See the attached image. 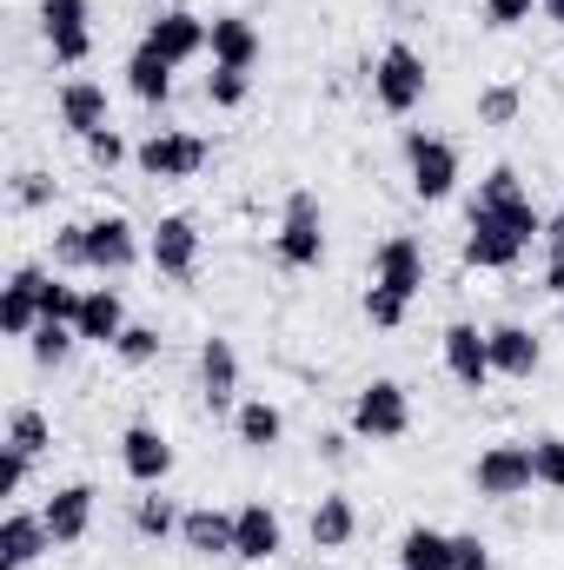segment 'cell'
<instances>
[{
	"instance_id": "1",
	"label": "cell",
	"mask_w": 564,
	"mask_h": 570,
	"mask_svg": "<svg viewBox=\"0 0 564 570\" xmlns=\"http://www.w3.org/2000/svg\"><path fill=\"white\" fill-rule=\"evenodd\" d=\"M532 239H545V213L532 206V193H518V199H471V213H465V266L512 273L532 253Z\"/></svg>"
},
{
	"instance_id": "2",
	"label": "cell",
	"mask_w": 564,
	"mask_h": 570,
	"mask_svg": "<svg viewBox=\"0 0 564 570\" xmlns=\"http://www.w3.org/2000/svg\"><path fill=\"white\" fill-rule=\"evenodd\" d=\"M425 87H431V67H425V53L412 47V40H392V47H379V60H372V100H379L392 120L419 114Z\"/></svg>"
},
{
	"instance_id": "3",
	"label": "cell",
	"mask_w": 564,
	"mask_h": 570,
	"mask_svg": "<svg viewBox=\"0 0 564 570\" xmlns=\"http://www.w3.org/2000/svg\"><path fill=\"white\" fill-rule=\"evenodd\" d=\"M273 253H280L285 273H312L319 259H325V213H319V199L299 186V193H285V213H280V233H273Z\"/></svg>"
},
{
	"instance_id": "4",
	"label": "cell",
	"mask_w": 564,
	"mask_h": 570,
	"mask_svg": "<svg viewBox=\"0 0 564 570\" xmlns=\"http://www.w3.org/2000/svg\"><path fill=\"white\" fill-rule=\"evenodd\" d=\"M412 431V392L399 379H372L352 392V438H372V444H392Z\"/></svg>"
},
{
	"instance_id": "5",
	"label": "cell",
	"mask_w": 564,
	"mask_h": 570,
	"mask_svg": "<svg viewBox=\"0 0 564 570\" xmlns=\"http://www.w3.org/2000/svg\"><path fill=\"white\" fill-rule=\"evenodd\" d=\"M406 179H412V193H419L425 206L451 199V186H458V146L438 140V134H425V127H412V134H406Z\"/></svg>"
},
{
	"instance_id": "6",
	"label": "cell",
	"mask_w": 564,
	"mask_h": 570,
	"mask_svg": "<svg viewBox=\"0 0 564 570\" xmlns=\"http://www.w3.org/2000/svg\"><path fill=\"white\" fill-rule=\"evenodd\" d=\"M532 484H538V471H532V444H485L478 464H471V491L492 498V504L525 498Z\"/></svg>"
},
{
	"instance_id": "7",
	"label": "cell",
	"mask_w": 564,
	"mask_h": 570,
	"mask_svg": "<svg viewBox=\"0 0 564 570\" xmlns=\"http://www.w3.org/2000/svg\"><path fill=\"white\" fill-rule=\"evenodd\" d=\"M206 159H213V146L200 140V134H179V127L146 134L134 146V166H140L146 179H193V173H206Z\"/></svg>"
},
{
	"instance_id": "8",
	"label": "cell",
	"mask_w": 564,
	"mask_h": 570,
	"mask_svg": "<svg viewBox=\"0 0 564 570\" xmlns=\"http://www.w3.org/2000/svg\"><path fill=\"white\" fill-rule=\"evenodd\" d=\"M134 266H140V226H134L127 213L87 219V273L120 279V273H134Z\"/></svg>"
},
{
	"instance_id": "9",
	"label": "cell",
	"mask_w": 564,
	"mask_h": 570,
	"mask_svg": "<svg viewBox=\"0 0 564 570\" xmlns=\"http://www.w3.org/2000/svg\"><path fill=\"white\" fill-rule=\"evenodd\" d=\"M87 20H94V0H40V33H47L60 67H87V53H94Z\"/></svg>"
},
{
	"instance_id": "10",
	"label": "cell",
	"mask_w": 564,
	"mask_h": 570,
	"mask_svg": "<svg viewBox=\"0 0 564 570\" xmlns=\"http://www.w3.org/2000/svg\"><path fill=\"white\" fill-rule=\"evenodd\" d=\"M146 259H153V273L173 285H186L200 273V226L186 219V213H166L153 233H146Z\"/></svg>"
},
{
	"instance_id": "11",
	"label": "cell",
	"mask_w": 564,
	"mask_h": 570,
	"mask_svg": "<svg viewBox=\"0 0 564 570\" xmlns=\"http://www.w3.org/2000/svg\"><path fill=\"white\" fill-rule=\"evenodd\" d=\"M438 352H445V372L465 385V392H485L498 372H492V338L471 325V318H458V325H445V338H438Z\"/></svg>"
},
{
	"instance_id": "12",
	"label": "cell",
	"mask_w": 564,
	"mask_h": 570,
	"mask_svg": "<svg viewBox=\"0 0 564 570\" xmlns=\"http://www.w3.org/2000/svg\"><path fill=\"white\" fill-rule=\"evenodd\" d=\"M206 40H213V20H200L193 7H166V13H153V20H146V47H159L173 67L200 60V53H206Z\"/></svg>"
},
{
	"instance_id": "13",
	"label": "cell",
	"mask_w": 564,
	"mask_h": 570,
	"mask_svg": "<svg viewBox=\"0 0 564 570\" xmlns=\"http://www.w3.org/2000/svg\"><path fill=\"white\" fill-rule=\"evenodd\" d=\"M200 399H206L213 419L240 412V352H233V338H206L200 345Z\"/></svg>"
},
{
	"instance_id": "14",
	"label": "cell",
	"mask_w": 564,
	"mask_h": 570,
	"mask_svg": "<svg viewBox=\"0 0 564 570\" xmlns=\"http://www.w3.org/2000/svg\"><path fill=\"white\" fill-rule=\"evenodd\" d=\"M372 285L399 292V298H419L425 292V246L412 233H392L379 253H372Z\"/></svg>"
},
{
	"instance_id": "15",
	"label": "cell",
	"mask_w": 564,
	"mask_h": 570,
	"mask_svg": "<svg viewBox=\"0 0 564 570\" xmlns=\"http://www.w3.org/2000/svg\"><path fill=\"white\" fill-rule=\"evenodd\" d=\"M285 551V524L273 504H240L233 511V558H246V564H273Z\"/></svg>"
},
{
	"instance_id": "16",
	"label": "cell",
	"mask_w": 564,
	"mask_h": 570,
	"mask_svg": "<svg viewBox=\"0 0 564 570\" xmlns=\"http://www.w3.org/2000/svg\"><path fill=\"white\" fill-rule=\"evenodd\" d=\"M120 464H127V478H134L140 491L166 484V478H173V444H166V431L127 425V431H120Z\"/></svg>"
},
{
	"instance_id": "17",
	"label": "cell",
	"mask_w": 564,
	"mask_h": 570,
	"mask_svg": "<svg viewBox=\"0 0 564 570\" xmlns=\"http://www.w3.org/2000/svg\"><path fill=\"white\" fill-rule=\"evenodd\" d=\"M54 551V531L40 511H7L0 518V570H33Z\"/></svg>"
},
{
	"instance_id": "18",
	"label": "cell",
	"mask_w": 564,
	"mask_h": 570,
	"mask_svg": "<svg viewBox=\"0 0 564 570\" xmlns=\"http://www.w3.org/2000/svg\"><path fill=\"white\" fill-rule=\"evenodd\" d=\"M40 266H13L7 285H0V332L7 338H33V325H40Z\"/></svg>"
},
{
	"instance_id": "19",
	"label": "cell",
	"mask_w": 564,
	"mask_h": 570,
	"mask_svg": "<svg viewBox=\"0 0 564 570\" xmlns=\"http://www.w3.org/2000/svg\"><path fill=\"white\" fill-rule=\"evenodd\" d=\"M127 325H134V318H127V298H120L114 285H94V292L80 298V312H74L80 345H107V352H114V338H120Z\"/></svg>"
},
{
	"instance_id": "20",
	"label": "cell",
	"mask_w": 564,
	"mask_h": 570,
	"mask_svg": "<svg viewBox=\"0 0 564 570\" xmlns=\"http://www.w3.org/2000/svg\"><path fill=\"white\" fill-rule=\"evenodd\" d=\"M94 504H100V491H94V484H60V491L40 504V518H47L54 544H80V538L94 531Z\"/></svg>"
},
{
	"instance_id": "21",
	"label": "cell",
	"mask_w": 564,
	"mask_h": 570,
	"mask_svg": "<svg viewBox=\"0 0 564 570\" xmlns=\"http://www.w3.org/2000/svg\"><path fill=\"white\" fill-rule=\"evenodd\" d=\"M54 107H60V127H67L74 140H94L100 127H114V114H107V87H100V80H67Z\"/></svg>"
},
{
	"instance_id": "22",
	"label": "cell",
	"mask_w": 564,
	"mask_h": 570,
	"mask_svg": "<svg viewBox=\"0 0 564 570\" xmlns=\"http://www.w3.org/2000/svg\"><path fill=\"white\" fill-rule=\"evenodd\" d=\"M485 338H492V372H498V379H532V372L545 365V345H538V332H525V325H492Z\"/></svg>"
},
{
	"instance_id": "23",
	"label": "cell",
	"mask_w": 564,
	"mask_h": 570,
	"mask_svg": "<svg viewBox=\"0 0 564 570\" xmlns=\"http://www.w3.org/2000/svg\"><path fill=\"white\" fill-rule=\"evenodd\" d=\"M206 53H213V67H246V73H253V60H260V27H253L246 13H213Z\"/></svg>"
},
{
	"instance_id": "24",
	"label": "cell",
	"mask_w": 564,
	"mask_h": 570,
	"mask_svg": "<svg viewBox=\"0 0 564 570\" xmlns=\"http://www.w3.org/2000/svg\"><path fill=\"white\" fill-rule=\"evenodd\" d=\"M305 531H312V551H346V544L359 538V511H352V498H346V491H325V498L312 504Z\"/></svg>"
},
{
	"instance_id": "25",
	"label": "cell",
	"mask_w": 564,
	"mask_h": 570,
	"mask_svg": "<svg viewBox=\"0 0 564 570\" xmlns=\"http://www.w3.org/2000/svg\"><path fill=\"white\" fill-rule=\"evenodd\" d=\"M179 544L193 558H233V511H213V504H193L179 518Z\"/></svg>"
},
{
	"instance_id": "26",
	"label": "cell",
	"mask_w": 564,
	"mask_h": 570,
	"mask_svg": "<svg viewBox=\"0 0 564 570\" xmlns=\"http://www.w3.org/2000/svg\"><path fill=\"white\" fill-rule=\"evenodd\" d=\"M127 87H134V100H146V107H166L173 100V60L140 40L134 60H127Z\"/></svg>"
},
{
	"instance_id": "27",
	"label": "cell",
	"mask_w": 564,
	"mask_h": 570,
	"mask_svg": "<svg viewBox=\"0 0 564 570\" xmlns=\"http://www.w3.org/2000/svg\"><path fill=\"white\" fill-rule=\"evenodd\" d=\"M233 438L246 444V451H273L285 438V412L273 399H240V412H233Z\"/></svg>"
},
{
	"instance_id": "28",
	"label": "cell",
	"mask_w": 564,
	"mask_h": 570,
	"mask_svg": "<svg viewBox=\"0 0 564 570\" xmlns=\"http://www.w3.org/2000/svg\"><path fill=\"white\" fill-rule=\"evenodd\" d=\"M399 570H451V531L412 524V531L399 538Z\"/></svg>"
},
{
	"instance_id": "29",
	"label": "cell",
	"mask_w": 564,
	"mask_h": 570,
	"mask_svg": "<svg viewBox=\"0 0 564 570\" xmlns=\"http://www.w3.org/2000/svg\"><path fill=\"white\" fill-rule=\"evenodd\" d=\"M179 504L173 498H159V484L146 491V498H134V538H146V544H166V538H179Z\"/></svg>"
},
{
	"instance_id": "30",
	"label": "cell",
	"mask_w": 564,
	"mask_h": 570,
	"mask_svg": "<svg viewBox=\"0 0 564 570\" xmlns=\"http://www.w3.org/2000/svg\"><path fill=\"white\" fill-rule=\"evenodd\" d=\"M80 345V332L74 325H60V318H40L33 325V338H27V352H33V365L40 372H54V365H67V352Z\"/></svg>"
},
{
	"instance_id": "31",
	"label": "cell",
	"mask_w": 564,
	"mask_h": 570,
	"mask_svg": "<svg viewBox=\"0 0 564 570\" xmlns=\"http://www.w3.org/2000/svg\"><path fill=\"white\" fill-rule=\"evenodd\" d=\"M7 444H13V451H27V458H40V451L54 444L47 412H33V405H13V412H7Z\"/></svg>"
},
{
	"instance_id": "32",
	"label": "cell",
	"mask_w": 564,
	"mask_h": 570,
	"mask_svg": "<svg viewBox=\"0 0 564 570\" xmlns=\"http://www.w3.org/2000/svg\"><path fill=\"white\" fill-rule=\"evenodd\" d=\"M206 100L213 107H246L253 100V73L246 67H213L206 73Z\"/></svg>"
},
{
	"instance_id": "33",
	"label": "cell",
	"mask_w": 564,
	"mask_h": 570,
	"mask_svg": "<svg viewBox=\"0 0 564 570\" xmlns=\"http://www.w3.org/2000/svg\"><path fill=\"white\" fill-rule=\"evenodd\" d=\"M518 107H525V94H518L512 80H498V87H485V94H478V127H512V120H518Z\"/></svg>"
},
{
	"instance_id": "34",
	"label": "cell",
	"mask_w": 564,
	"mask_h": 570,
	"mask_svg": "<svg viewBox=\"0 0 564 570\" xmlns=\"http://www.w3.org/2000/svg\"><path fill=\"white\" fill-rule=\"evenodd\" d=\"M80 298H87V292H74L60 273H47V279H40V318H60V325H74Z\"/></svg>"
},
{
	"instance_id": "35",
	"label": "cell",
	"mask_w": 564,
	"mask_h": 570,
	"mask_svg": "<svg viewBox=\"0 0 564 570\" xmlns=\"http://www.w3.org/2000/svg\"><path fill=\"white\" fill-rule=\"evenodd\" d=\"M406 312H412V298H399V292H386V285H366V318H372L379 332H399Z\"/></svg>"
},
{
	"instance_id": "36",
	"label": "cell",
	"mask_w": 564,
	"mask_h": 570,
	"mask_svg": "<svg viewBox=\"0 0 564 570\" xmlns=\"http://www.w3.org/2000/svg\"><path fill=\"white\" fill-rule=\"evenodd\" d=\"M159 345H166V338H159L153 325H127V332L114 338V358H120V365H153V358H159Z\"/></svg>"
},
{
	"instance_id": "37",
	"label": "cell",
	"mask_w": 564,
	"mask_h": 570,
	"mask_svg": "<svg viewBox=\"0 0 564 570\" xmlns=\"http://www.w3.org/2000/svg\"><path fill=\"white\" fill-rule=\"evenodd\" d=\"M532 471H538V484L545 491H564V438H532Z\"/></svg>"
},
{
	"instance_id": "38",
	"label": "cell",
	"mask_w": 564,
	"mask_h": 570,
	"mask_svg": "<svg viewBox=\"0 0 564 570\" xmlns=\"http://www.w3.org/2000/svg\"><path fill=\"white\" fill-rule=\"evenodd\" d=\"M54 266L87 273V226H60V233H54Z\"/></svg>"
},
{
	"instance_id": "39",
	"label": "cell",
	"mask_w": 564,
	"mask_h": 570,
	"mask_svg": "<svg viewBox=\"0 0 564 570\" xmlns=\"http://www.w3.org/2000/svg\"><path fill=\"white\" fill-rule=\"evenodd\" d=\"M545 285L564 298V206H558V219L545 226Z\"/></svg>"
},
{
	"instance_id": "40",
	"label": "cell",
	"mask_w": 564,
	"mask_h": 570,
	"mask_svg": "<svg viewBox=\"0 0 564 570\" xmlns=\"http://www.w3.org/2000/svg\"><path fill=\"white\" fill-rule=\"evenodd\" d=\"M13 206H20V213L54 206V179H47V173H20V179H13Z\"/></svg>"
},
{
	"instance_id": "41",
	"label": "cell",
	"mask_w": 564,
	"mask_h": 570,
	"mask_svg": "<svg viewBox=\"0 0 564 570\" xmlns=\"http://www.w3.org/2000/svg\"><path fill=\"white\" fill-rule=\"evenodd\" d=\"M27 471H33V458L13 451V444H0V498H20L27 491Z\"/></svg>"
},
{
	"instance_id": "42",
	"label": "cell",
	"mask_w": 564,
	"mask_h": 570,
	"mask_svg": "<svg viewBox=\"0 0 564 570\" xmlns=\"http://www.w3.org/2000/svg\"><path fill=\"white\" fill-rule=\"evenodd\" d=\"M87 159H94V166H100V173H114V166H120V159H134V146L120 140V134H114V127H100V134H94V140H87Z\"/></svg>"
},
{
	"instance_id": "43",
	"label": "cell",
	"mask_w": 564,
	"mask_h": 570,
	"mask_svg": "<svg viewBox=\"0 0 564 570\" xmlns=\"http://www.w3.org/2000/svg\"><path fill=\"white\" fill-rule=\"evenodd\" d=\"M478 7H485V27H498V33H505V27H525L538 0H478Z\"/></svg>"
},
{
	"instance_id": "44",
	"label": "cell",
	"mask_w": 564,
	"mask_h": 570,
	"mask_svg": "<svg viewBox=\"0 0 564 570\" xmlns=\"http://www.w3.org/2000/svg\"><path fill=\"white\" fill-rule=\"evenodd\" d=\"M451 570H492V544L471 538V531H458L451 538Z\"/></svg>"
},
{
	"instance_id": "45",
	"label": "cell",
	"mask_w": 564,
	"mask_h": 570,
	"mask_svg": "<svg viewBox=\"0 0 564 570\" xmlns=\"http://www.w3.org/2000/svg\"><path fill=\"white\" fill-rule=\"evenodd\" d=\"M346 451H352V444H346V431H325V438H319V458H332V464H346Z\"/></svg>"
},
{
	"instance_id": "46",
	"label": "cell",
	"mask_w": 564,
	"mask_h": 570,
	"mask_svg": "<svg viewBox=\"0 0 564 570\" xmlns=\"http://www.w3.org/2000/svg\"><path fill=\"white\" fill-rule=\"evenodd\" d=\"M538 13H545L552 27H564V0H538Z\"/></svg>"
},
{
	"instance_id": "47",
	"label": "cell",
	"mask_w": 564,
	"mask_h": 570,
	"mask_svg": "<svg viewBox=\"0 0 564 570\" xmlns=\"http://www.w3.org/2000/svg\"><path fill=\"white\" fill-rule=\"evenodd\" d=\"M166 7H186V0H153V13H166Z\"/></svg>"
},
{
	"instance_id": "48",
	"label": "cell",
	"mask_w": 564,
	"mask_h": 570,
	"mask_svg": "<svg viewBox=\"0 0 564 570\" xmlns=\"http://www.w3.org/2000/svg\"><path fill=\"white\" fill-rule=\"evenodd\" d=\"M558 305H564V298H558Z\"/></svg>"
}]
</instances>
